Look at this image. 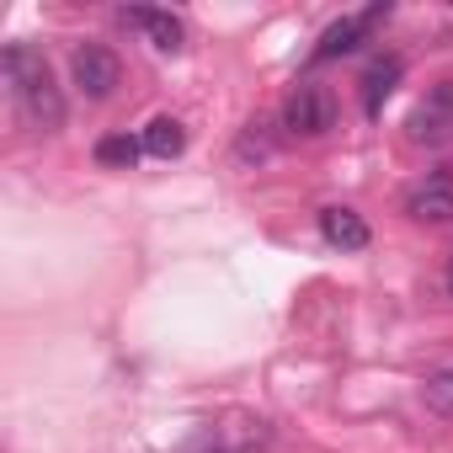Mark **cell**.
<instances>
[{
    "instance_id": "cell-13",
    "label": "cell",
    "mask_w": 453,
    "mask_h": 453,
    "mask_svg": "<svg viewBox=\"0 0 453 453\" xmlns=\"http://www.w3.org/2000/svg\"><path fill=\"white\" fill-rule=\"evenodd\" d=\"M442 283H448V294H453V257H448V273H442Z\"/></svg>"
},
{
    "instance_id": "cell-14",
    "label": "cell",
    "mask_w": 453,
    "mask_h": 453,
    "mask_svg": "<svg viewBox=\"0 0 453 453\" xmlns=\"http://www.w3.org/2000/svg\"><path fill=\"white\" fill-rule=\"evenodd\" d=\"M213 453H230V448H213Z\"/></svg>"
},
{
    "instance_id": "cell-10",
    "label": "cell",
    "mask_w": 453,
    "mask_h": 453,
    "mask_svg": "<svg viewBox=\"0 0 453 453\" xmlns=\"http://www.w3.org/2000/svg\"><path fill=\"white\" fill-rule=\"evenodd\" d=\"M187 150V128L176 123V118H155L150 128H144V155H155V160H176Z\"/></svg>"
},
{
    "instance_id": "cell-9",
    "label": "cell",
    "mask_w": 453,
    "mask_h": 453,
    "mask_svg": "<svg viewBox=\"0 0 453 453\" xmlns=\"http://www.w3.org/2000/svg\"><path fill=\"white\" fill-rule=\"evenodd\" d=\"M400 75H405V65H400L395 54L368 65V75H363V112H368V118H379V112H384V102H389V91L400 86Z\"/></svg>"
},
{
    "instance_id": "cell-1",
    "label": "cell",
    "mask_w": 453,
    "mask_h": 453,
    "mask_svg": "<svg viewBox=\"0 0 453 453\" xmlns=\"http://www.w3.org/2000/svg\"><path fill=\"white\" fill-rule=\"evenodd\" d=\"M0 65H6V81H12V96L22 107V118L43 134L65 128V96L54 86V70L49 59L33 49V43H6V54H0Z\"/></svg>"
},
{
    "instance_id": "cell-4",
    "label": "cell",
    "mask_w": 453,
    "mask_h": 453,
    "mask_svg": "<svg viewBox=\"0 0 453 453\" xmlns=\"http://www.w3.org/2000/svg\"><path fill=\"white\" fill-rule=\"evenodd\" d=\"M384 17H389V6L379 0V6H368V12H352V17L331 22V27L320 33V43H315V65H326V59H342V54H352L357 43H368V33H373Z\"/></svg>"
},
{
    "instance_id": "cell-7",
    "label": "cell",
    "mask_w": 453,
    "mask_h": 453,
    "mask_svg": "<svg viewBox=\"0 0 453 453\" xmlns=\"http://www.w3.org/2000/svg\"><path fill=\"white\" fill-rule=\"evenodd\" d=\"M128 27H139L144 38H150V49H160V54H176L181 43H187V27H181V17H171V12H155V6H123L118 12Z\"/></svg>"
},
{
    "instance_id": "cell-5",
    "label": "cell",
    "mask_w": 453,
    "mask_h": 453,
    "mask_svg": "<svg viewBox=\"0 0 453 453\" xmlns=\"http://www.w3.org/2000/svg\"><path fill=\"white\" fill-rule=\"evenodd\" d=\"M405 134H411V144H442V139H453V81H442L437 91H426V102L411 112Z\"/></svg>"
},
{
    "instance_id": "cell-6",
    "label": "cell",
    "mask_w": 453,
    "mask_h": 453,
    "mask_svg": "<svg viewBox=\"0 0 453 453\" xmlns=\"http://www.w3.org/2000/svg\"><path fill=\"white\" fill-rule=\"evenodd\" d=\"M405 219H416V224H453V176L437 171V176L416 181L405 192Z\"/></svg>"
},
{
    "instance_id": "cell-11",
    "label": "cell",
    "mask_w": 453,
    "mask_h": 453,
    "mask_svg": "<svg viewBox=\"0 0 453 453\" xmlns=\"http://www.w3.org/2000/svg\"><path fill=\"white\" fill-rule=\"evenodd\" d=\"M421 400H426L432 416L453 421V363H442V368H432V373L421 379Z\"/></svg>"
},
{
    "instance_id": "cell-12",
    "label": "cell",
    "mask_w": 453,
    "mask_h": 453,
    "mask_svg": "<svg viewBox=\"0 0 453 453\" xmlns=\"http://www.w3.org/2000/svg\"><path fill=\"white\" fill-rule=\"evenodd\" d=\"M139 155H144V139H128V134L96 139V165H107V171H128Z\"/></svg>"
},
{
    "instance_id": "cell-3",
    "label": "cell",
    "mask_w": 453,
    "mask_h": 453,
    "mask_svg": "<svg viewBox=\"0 0 453 453\" xmlns=\"http://www.w3.org/2000/svg\"><path fill=\"white\" fill-rule=\"evenodd\" d=\"M70 81L86 102H107L118 86H123V59L107 49V43H81L70 54Z\"/></svg>"
},
{
    "instance_id": "cell-8",
    "label": "cell",
    "mask_w": 453,
    "mask_h": 453,
    "mask_svg": "<svg viewBox=\"0 0 453 453\" xmlns=\"http://www.w3.org/2000/svg\"><path fill=\"white\" fill-rule=\"evenodd\" d=\"M320 235H326V246H336V251H363L373 235H368V219L357 213V208H347V203H331V208H320Z\"/></svg>"
},
{
    "instance_id": "cell-2",
    "label": "cell",
    "mask_w": 453,
    "mask_h": 453,
    "mask_svg": "<svg viewBox=\"0 0 453 453\" xmlns=\"http://www.w3.org/2000/svg\"><path fill=\"white\" fill-rule=\"evenodd\" d=\"M283 128L294 139H326L336 128V91L326 81H299L283 102Z\"/></svg>"
}]
</instances>
